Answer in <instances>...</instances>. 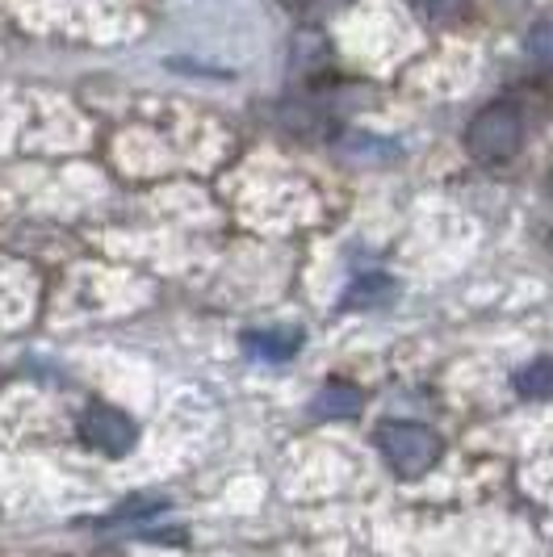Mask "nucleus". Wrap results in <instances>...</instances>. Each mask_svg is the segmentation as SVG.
Masks as SVG:
<instances>
[{
	"label": "nucleus",
	"mask_w": 553,
	"mask_h": 557,
	"mask_svg": "<svg viewBox=\"0 0 553 557\" xmlns=\"http://www.w3.org/2000/svg\"><path fill=\"white\" fill-rule=\"evenodd\" d=\"M373 445L386 457V466L398 478H423L437 461H441V436L423 423H403V419H386L373 432Z\"/></svg>",
	"instance_id": "obj_1"
},
{
	"label": "nucleus",
	"mask_w": 553,
	"mask_h": 557,
	"mask_svg": "<svg viewBox=\"0 0 553 557\" xmlns=\"http://www.w3.org/2000/svg\"><path fill=\"white\" fill-rule=\"evenodd\" d=\"M525 143V117L512 101H495L466 131V147L478 164H507Z\"/></svg>",
	"instance_id": "obj_2"
},
{
	"label": "nucleus",
	"mask_w": 553,
	"mask_h": 557,
	"mask_svg": "<svg viewBox=\"0 0 553 557\" xmlns=\"http://www.w3.org/2000/svg\"><path fill=\"white\" fill-rule=\"evenodd\" d=\"M135 423L126 411H118V407H106V403H97V407H88L81 419V441L88 448H97V453H110V457H122V453H131L135 445Z\"/></svg>",
	"instance_id": "obj_3"
},
{
	"label": "nucleus",
	"mask_w": 553,
	"mask_h": 557,
	"mask_svg": "<svg viewBox=\"0 0 553 557\" xmlns=\"http://www.w3.org/2000/svg\"><path fill=\"white\" fill-rule=\"evenodd\" d=\"M360 411H365V394L357 386H348V382H328L310 403L315 419H357Z\"/></svg>",
	"instance_id": "obj_4"
},
{
	"label": "nucleus",
	"mask_w": 553,
	"mask_h": 557,
	"mask_svg": "<svg viewBox=\"0 0 553 557\" xmlns=\"http://www.w3.org/2000/svg\"><path fill=\"white\" fill-rule=\"evenodd\" d=\"M303 344V332H248L244 335V348L260 361H290Z\"/></svg>",
	"instance_id": "obj_5"
},
{
	"label": "nucleus",
	"mask_w": 553,
	"mask_h": 557,
	"mask_svg": "<svg viewBox=\"0 0 553 557\" xmlns=\"http://www.w3.org/2000/svg\"><path fill=\"white\" fill-rule=\"evenodd\" d=\"M516 391L525 394V398H550L553 394V361L537 357L532 364H525V369L516 373Z\"/></svg>",
	"instance_id": "obj_6"
},
{
	"label": "nucleus",
	"mask_w": 553,
	"mask_h": 557,
	"mask_svg": "<svg viewBox=\"0 0 553 557\" xmlns=\"http://www.w3.org/2000/svg\"><path fill=\"white\" fill-rule=\"evenodd\" d=\"M390 294H394V281L390 277H360L357 285L348 289L344 307H373V302H386Z\"/></svg>",
	"instance_id": "obj_7"
},
{
	"label": "nucleus",
	"mask_w": 553,
	"mask_h": 557,
	"mask_svg": "<svg viewBox=\"0 0 553 557\" xmlns=\"http://www.w3.org/2000/svg\"><path fill=\"white\" fill-rule=\"evenodd\" d=\"M525 47L541 67H553V17H545V22H537V26L528 29Z\"/></svg>",
	"instance_id": "obj_8"
},
{
	"label": "nucleus",
	"mask_w": 553,
	"mask_h": 557,
	"mask_svg": "<svg viewBox=\"0 0 553 557\" xmlns=\"http://www.w3.org/2000/svg\"><path fill=\"white\" fill-rule=\"evenodd\" d=\"M415 13L428 22H457L466 13V0H411Z\"/></svg>",
	"instance_id": "obj_9"
},
{
	"label": "nucleus",
	"mask_w": 553,
	"mask_h": 557,
	"mask_svg": "<svg viewBox=\"0 0 553 557\" xmlns=\"http://www.w3.org/2000/svg\"><path fill=\"white\" fill-rule=\"evenodd\" d=\"M294 63H298V67H323V63H328L323 38H319V34H303V38L294 42Z\"/></svg>",
	"instance_id": "obj_10"
},
{
	"label": "nucleus",
	"mask_w": 553,
	"mask_h": 557,
	"mask_svg": "<svg viewBox=\"0 0 553 557\" xmlns=\"http://www.w3.org/2000/svg\"><path fill=\"white\" fill-rule=\"evenodd\" d=\"M281 4H285V9H290V13H306V9H310V4H315V0H281Z\"/></svg>",
	"instance_id": "obj_11"
},
{
	"label": "nucleus",
	"mask_w": 553,
	"mask_h": 557,
	"mask_svg": "<svg viewBox=\"0 0 553 557\" xmlns=\"http://www.w3.org/2000/svg\"><path fill=\"white\" fill-rule=\"evenodd\" d=\"M550 197H553V181H550Z\"/></svg>",
	"instance_id": "obj_12"
}]
</instances>
